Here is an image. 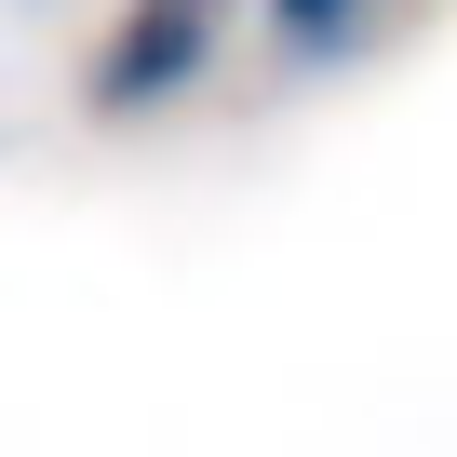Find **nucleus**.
I'll use <instances>...</instances> for the list:
<instances>
[{"label":"nucleus","mask_w":457,"mask_h":457,"mask_svg":"<svg viewBox=\"0 0 457 457\" xmlns=\"http://www.w3.org/2000/svg\"><path fill=\"white\" fill-rule=\"evenodd\" d=\"M228 41V0H121V28L95 41V108L135 121V108H175Z\"/></svg>","instance_id":"f257e3e1"},{"label":"nucleus","mask_w":457,"mask_h":457,"mask_svg":"<svg viewBox=\"0 0 457 457\" xmlns=\"http://www.w3.org/2000/svg\"><path fill=\"white\" fill-rule=\"evenodd\" d=\"M377 14H390V0H270V41L283 54H350Z\"/></svg>","instance_id":"f03ea898"}]
</instances>
